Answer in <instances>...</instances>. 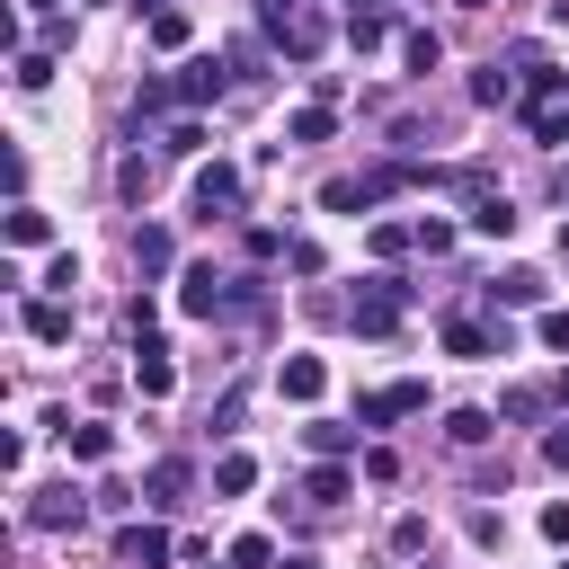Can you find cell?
Here are the masks:
<instances>
[{
  "label": "cell",
  "instance_id": "6da1fadb",
  "mask_svg": "<svg viewBox=\"0 0 569 569\" xmlns=\"http://www.w3.org/2000/svg\"><path fill=\"white\" fill-rule=\"evenodd\" d=\"M400 311H409V284H400V276H365V284H356V302H347L356 338H391V329H400Z\"/></svg>",
  "mask_w": 569,
  "mask_h": 569
},
{
  "label": "cell",
  "instance_id": "e575fe53",
  "mask_svg": "<svg viewBox=\"0 0 569 569\" xmlns=\"http://www.w3.org/2000/svg\"><path fill=\"white\" fill-rule=\"evenodd\" d=\"M391 551H400V560L427 551V516H400V525H391Z\"/></svg>",
  "mask_w": 569,
  "mask_h": 569
},
{
  "label": "cell",
  "instance_id": "f6af8a7d",
  "mask_svg": "<svg viewBox=\"0 0 569 569\" xmlns=\"http://www.w3.org/2000/svg\"><path fill=\"white\" fill-rule=\"evenodd\" d=\"M560 258H569V222H560Z\"/></svg>",
  "mask_w": 569,
  "mask_h": 569
},
{
  "label": "cell",
  "instance_id": "1f68e13d",
  "mask_svg": "<svg viewBox=\"0 0 569 569\" xmlns=\"http://www.w3.org/2000/svg\"><path fill=\"white\" fill-rule=\"evenodd\" d=\"M160 151H178V160H187V151H204V124H196V116H178V124L160 133Z\"/></svg>",
  "mask_w": 569,
  "mask_h": 569
},
{
  "label": "cell",
  "instance_id": "9c48e42d",
  "mask_svg": "<svg viewBox=\"0 0 569 569\" xmlns=\"http://www.w3.org/2000/svg\"><path fill=\"white\" fill-rule=\"evenodd\" d=\"M116 560H124V569H169V533H160V525H124V533H116Z\"/></svg>",
  "mask_w": 569,
  "mask_h": 569
},
{
  "label": "cell",
  "instance_id": "83f0119b",
  "mask_svg": "<svg viewBox=\"0 0 569 569\" xmlns=\"http://www.w3.org/2000/svg\"><path fill=\"white\" fill-rule=\"evenodd\" d=\"M302 498H311V507H338V498H347V471H338V462H320V471L302 480Z\"/></svg>",
  "mask_w": 569,
  "mask_h": 569
},
{
  "label": "cell",
  "instance_id": "7bdbcfd3",
  "mask_svg": "<svg viewBox=\"0 0 569 569\" xmlns=\"http://www.w3.org/2000/svg\"><path fill=\"white\" fill-rule=\"evenodd\" d=\"M27 9H44V18H53V9H62V0H27Z\"/></svg>",
  "mask_w": 569,
  "mask_h": 569
},
{
  "label": "cell",
  "instance_id": "3957f363",
  "mask_svg": "<svg viewBox=\"0 0 569 569\" xmlns=\"http://www.w3.org/2000/svg\"><path fill=\"white\" fill-rule=\"evenodd\" d=\"M222 89H231V71H222V62H213V53H187V62H178V71H169V98H178V107H187V116H196V107H213V98H222Z\"/></svg>",
  "mask_w": 569,
  "mask_h": 569
},
{
  "label": "cell",
  "instance_id": "5b68a950",
  "mask_svg": "<svg viewBox=\"0 0 569 569\" xmlns=\"http://www.w3.org/2000/svg\"><path fill=\"white\" fill-rule=\"evenodd\" d=\"M178 311H187V320H222V311H231V276H213V267H187V284H178Z\"/></svg>",
  "mask_w": 569,
  "mask_h": 569
},
{
  "label": "cell",
  "instance_id": "8d00e7d4",
  "mask_svg": "<svg viewBox=\"0 0 569 569\" xmlns=\"http://www.w3.org/2000/svg\"><path fill=\"white\" fill-rule=\"evenodd\" d=\"M293 9H302V0H258V27H267V36H276V27H284V18H293Z\"/></svg>",
  "mask_w": 569,
  "mask_h": 569
},
{
  "label": "cell",
  "instance_id": "f1b7e54d",
  "mask_svg": "<svg viewBox=\"0 0 569 569\" xmlns=\"http://www.w3.org/2000/svg\"><path fill=\"white\" fill-rule=\"evenodd\" d=\"M498 302H542V276H533V267H507V276H498Z\"/></svg>",
  "mask_w": 569,
  "mask_h": 569
},
{
  "label": "cell",
  "instance_id": "9a60e30c",
  "mask_svg": "<svg viewBox=\"0 0 569 569\" xmlns=\"http://www.w3.org/2000/svg\"><path fill=\"white\" fill-rule=\"evenodd\" d=\"M445 347H453V356H507V347H498V329H480L471 311H453V320H445Z\"/></svg>",
  "mask_w": 569,
  "mask_h": 569
},
{
  "label": "cell",
  "instance_id": "484cf974",
  "mask_svg": "<svg viewBox=\"0 0 569 569\" xmlns=\"http://www.w3.org/2000/svg\"><path fill=\"white\" fill-rule=\"evenodd\" d=\"M169 258H178V249H169V231H133V267H142V276H160Z\"/></svg>",
  "mask_w": 569,
  "mask_h": 569
},
{
  "label": "cell",
  "instance_id": "b9f144b4",
  "mask_svg": "<svg viewBox=\"0 0 569 569\" xmlns=\"http://www.w3.org/2000/svg\"><path fill=\"white\" fill-rule=\"evenodd\" d=\"M276 569H320V560H311V551H284V560H276Z\"/></svg>",
  "mask_w": 569,
  "mask_h": 569
},
{
  "label": "cell",
  "instance_id": "52a82bcc",
  "mask_svg": "<svg viewBox=\"0 0 569 569\" xmlns=\"http://www.w3.org/2000/svg\"><path fill=\"white\" fill-rule=\"evenodd\" d=\"M187 489H196V462H187V453H160V462L142 471V507H178Z\"/></svg>",
  "mask_w": 569,
  "mask_h": 569
},
{
  "label": "cell",
  "instance_id": "d590c367",
  "mask_svg": "<svg viewBox=\"0 0 569 569\" xmlns=\"http://www.w3.org/2000/svg\"><path fill=\"white\" fill-rule=\"evenodd\" d=\"M240 409H249V391L231 382V391H222V409H213V436H231V427H240Z\"/></svg>",
  "mask_w": 569,
  "mask_h": 569
},
{
  "label": "cell",
  "instance_id": "e0dca14e",
  "mask_svg": "<svg viewBox=\"0 0 569 569\" xmlns=\"http://www.w3.org/2000/svg\"><path fill=\"white\" fill-rule=\"evenodd\" d=\"M187 36H196V27H187V9H169V0H160V9H151V44H160V53H187Z\"/></svg>",
  "mask_w": 569,
  "mask_h": 569
},
{
  "label": "cell",
  "instance_id": "30bf717a",
  "mask_svg": "<svg viewBox=\"0 0 569 569\" xmlns=\"http://www.w3.org/2000/svg\"><path fill=\"white\" fill-rule=\"evenodd\" d=\"M27 338H36V347H62V338H71V302H62V293H36V302H27Z\"/></svg>",
  "mask_w": 569,
  "mask_h": 569
},
{
  "label": "cell",
  "instance_id": "d6a6232c",
  "mask_svg": "<svg viewBox=\"0 0 569 569\" xmlns=\"http://www.w3.org/2000/svg\"><path fill=\"white\" fill-rule=\"evenodd\" d=\"M44 80H53V53H44V44H36V53H18V89H44Z\"/></svg>",
  "mask_w": 569,
  "mask_h": 569
},
{
  "label": "cell",
  "instance_id": "ac0fdd59",
  "mask_svg": "<svg viewBox=\"0 0 569 569\" xmlns=\"http://www.w3.org/2000/svg\"><path fill=\"white\" fill-rule=\"evenodd\" d=\"M302 436H311V453H320V462H338V453H356V427H338V418H311Z\"/></svg>",
  "mask_w": 569,
  "mask_h": 569
},
{
  "label": "cell",
  "instance_id": "f546056e",
  "mask_svg": "<svg viewBox=\"0 0 569 569\" xmlns=\"http://www.w3.org/2000/svg\"><path fill=\"white\" fill-rule=\"evenodd\" d=\"M231 569H276V542H267V533H240V542H231Z\"/></svg>",
  "mask_w": 569,
  "mask_h": 569
},
{
  "label": "cell",
  "instance_id": "bcb514c9",
  "mask_svg": "<svg viewBox=\"0 0 569 569\" xmlns=\"http://www.w3.org/2000/svg\"><path fill=\"white\" fill-rule=\"evenodd\" d=\"M560 569H569V560H560Z\"/></svg>",
  "mask_w": 569,
  "mask_h": 569
},
{
  "label": "cell",
  "instance_id": "8fae6325",
  "mask_svg": "<svg viewBox=\"0 0 569 569\" xmlns=\"http://www.w3.org/2000/svg\"><path fill=\"white\" fill-rule=\"evenodd\" d=\"M133 382H142V400H160V391L178 382V365H169V347H160V338H133Z\"/></svg>",
  "mask_w": 569,
  "mask_h": 569
},
{
  "label": "cell",
  "instance_id": "ab89813d",
  "mask_svg": "<svg viewBox=\"0 0 569 569\" xmlns=\"http://www.w3.org/2000/svg\"><path fill=\"white\" fill-rule=\"evenodd\" d=\"M542 453H551V462H560V471H569V418H560V427H551V436H542Z\"/></svg>",
  "mask_w": 569,
  "mask_h": 569
},
{
  "label": "cell",
  "instance_id": "277c9868",
  "mask_svg": "<svg viewBox=\"0 0 569 569\" xmlns=\"http://www.w3.org/2000/svg\"><path fill=\"white\" fill-rule=\"evenodd\" d=\"M276 44H284V62H320V53H329V9H311V0H302V9L276 27Z\"/></svg>",
  "mask_w": 569,
  "mask_h": 569
},
{
  "label": "cell",
  "instance_id": "ba28073f",
  "mask_svg": "<svg viewBox=\"0 0 569 569\" xmlns=\"http://www.w3.org/2000/svg\"><path fill=\"white\" fill-rule=\"evenodd\" d=\"M196 213H240V169L231 160H204L196 169Z\"/></svg>",
  "mask_w": 569,
  "mask_h": 569
},
{
  "label": "cell",
  "instance_id": "60d3db41",
  "mask_svg": "<svg viewBox=\"0 0 569 569\" xmlns=\"http://www.w3.org/2000/svg\"><path fill=\"white\" fill-rule=\"evenodd\" d=\"M551 400H560V409H569V365H560V373H551Z\"/></svg>",
  "mask_w": 569,
  "mask_h": 569
},
{
  "label": "cell",
  "instance_id": "2e32d148",
  "mask_svg": "<svg viewBox=\"0 0 569 569\" xmlns=\"http://www.w3.org/2000/svg\"><path fill=\"white\" fill-rule=\"evenodd\" d=\"M62 445H71V462H107V453H116V427L80 418V427H62Z\"/></svg>",
  "mask_w": 569,
  "mask_h": 569
},
{
  "label": "cell",
  "instance_id": "7a4b0ae2",
  "mask_svg": "<svg viewBox=\"0 0 569 569\" xmlns=\"http://www.w3.org/2000/svg\"><path fill=\"white\" fill-rule=\"evenodd\" d=\"M391 187H409V169H400V160H391V169H365V178H329V187H320V204H329V213H365V204H382Z\"/></svg>",
  "mask_w": 569,
  "mask_h": 569
},
{
  "label": "cell",
  "instance_id": "f35d334b",
  "mask_svg": "<svg viewBox=\"0 0 569 569\" xmlns=\"http://www.w3.org/2000/svg\"><path fill=\"white\" fill-rule=\"evenodd\" d=\"M542 347H560V356H569V311H542Z\"/></svg>",
  "mask_w": 569,
  "mask_h": 569
},
{
  "label": "cell",
  "instance_id": "ffe728a7",
  "mask_svg": "<svg viewBox=\"0 0 569 569\" xmlns=\"http://www.w3.org/2000/svg\"><path fill=\"white\" fill-rule=\"evenodd\" d=\"M382 36H391V18H382V9H347V44H356V53H373Z\"/></svg>",
  "mask_w": 569,
  "mask_h": 569
},
{
  "label": "cell",
  "instance_id": "4dcf8cb0",
  "mask_svg": "<svg viewBox=\"0 0 569 569\" xmlns=\"http://www.w3.org/2000/svg\"><path fill=\"white\" fill-rule=\"evenodd\" d=\"M533 142H569V98H551V107H533Z\"/></svg>",
  "mask_w": 569,
  "mask_h": 569
},
{
  "label": "cell",
  "instance_id": "ee69618b",
  "mask_svg": "<svg viewBox=\"0 0 569 569\" xmlns=\"http://www.w3.org/2000/svg\"><path fill=\"white\" fill-rule=\"evenodd\" d=\"M347 9H382V0H347Z\"/></svg>",
  "mask_w": 569,
  "mask_h": 569
},
{
  "label": "cell",
  "instance_id": "d6986e66",
  "mask_svg": "<svg viewBox=\"0 0 569 569\" xmlns=\"http://www.w3.org/2000/svg\"><path fill=\"white\" fill-rule=\"evenodd\" d=\"M213 489H222V498H249V489H258V462H249V453H222V462H213Z\"/></svg>",
  "mask_w": 569,
  "mask_h": 569
},
{
  "label": "cell",
  "instance_id": "4fadbf2b",
  "mask_svg": "<svg viewBox=\"0 0 569 569\" xmlns=\"http://www.w3.org/2000/svg\"><path fill=\"white\" fill-rule=\"evenodd\" d=\"M276 391H284V400H320V391H329V365H320V356H284Z\"/></svg>",
  "mask_w": 569,
  "mask_h": 569
},
{
  "label": "cell",
  "instance_id": "74e56055",
  "mask_svg": "<svg viewBox=\"0 0 569 569\" xmlns=\"http://www.w3.org/2000/svg\"><path fill=\"white\" fill-rule=\"evenodd\" d=\"M542 533H551V542L569 551V498H560V507H542Z\"/></svg>",
  "mask_w": 569,
  "mask_h": 569
},
{
  "label": "cell",
  "instance_id": "5bb4252c",
  "mask_svg": "<svg viewBox=\"0 0 569 569\" xmlns=\"http://www.w3.org/2000/svg\"><path fill=\"white\" fill-rule=\"evenodd\" d=\"M471 231H480V240H507V231H516V204H507L498 187H480V196H471Z\"/></svg>",
  "mask_w": 569,
  "mask_h": 569
},
{
  "label": "cell",
  "instance_id": "7402d4cb",
  "mask_svg": "<svg viewBox=\"0 0 569 569\" xmlns=\"http://www.w3.org/2000/svg\"><path fill=\"white\" fill-rule=\"evenodd\" d=\"M44 231H53V222H44V213L18 196V204H9V240H18V249H44Z\"/></svg>",
  "mask_w": 569,
  "mask_h": 569
},
{
  "label": "cell",
  "instance_id": "4316f807",
  "mask_svg": "<svg viewBox=\"0 0 569 569\" xmlns=\"http://www.w3.org/2000/svg\"><path fill=\"white\" fill-rule=\"evenodd\" d=\"M489 427H498L489 409H453V418H445V436H453V445H489Z\"/></svg>",
  "mask_w": 569,
  "mask_h": 569
},
{
  "label": "cell",
  "instance_id": "7c38bea8",
  "mask_svg": "<svg viewBox=\"0 0 569 569\" xmlns=\"http://www.w3.org/2000/svg\"><path fill=\"white\" fill-rule=\"evenodd\" d=\"M80 516H89V498H80L71 480H62V489H36V498H27V525H80Z\"/></svg>",
  "mask_w": 569,
  "mask_h": 569
},
{
  "label": "cell",
  "instance_id": "44dd1931",
  "mask_svg": "<svg viewBox=\"0 0 569 569\" xmlns=\"http://www.w3.org/2000/svg\"><path fill=\"white\" fill-rule=\"evenodd\" d=\"M400 62H409V71H436V62H445L436 27H409V36H400Z\"/></svg>",
  "mask_w": 569,
  "mask_h": 569
},
{
  "label": "cell",
  "instance_id": "8992f818",
  "mask_svg": "<svg viewBox=\"0 0 569 569\" xmlns=\"http://www.w3.org/2000/svg\"><path fill=\"white\" fill-rule=\"evenodd\" d=\"M409 409H427V382H382V391L356 400V427H391V418H409Z\"/></svg>",
  "mask_w": 569,
  "mask_h": 569
},
{
  "label": "cell",
  "instance_id": "836d02e7",
  "mask_svg": "<svg viewBox=\"0 0 569 569\" xmlns=\"http://www.w3.org/2000/svg\"><path fill=\"white\" fill-rule=\"evenodd\" d=\"M542 400H551V391H533V382H516V391H507L498 409H507V418H542Z\"/></svg>",
  "mask_w": 569,
  "mask_h": 569
},
{
  "label": "cell",
  "instance_id": "cb8c5ba5",
  "mask_svg": "<svg viewBox=\"0 0 569 569\" xmlns=\"http://www.w3.org/2000/svg\"><path fill=\"white\" fill-rule=\"evenodd\" d=\"M338 133V116H329V98H311L302 116H293V142H329Z\"/></svg>",
  "mask_w": 569,
  "mask_h": 569
},
{
  "label": "cell",
  "instance_id": "603a6c76",
  "mask_svg": "<svg viewBox=\"0 0 569 569\" xmlns=\"http://www.w3.org/2000/svg\"><path fill=\"white\" fill-rule=\"evenodd\" d=\"M507 98H516V80H507L498 62H489V71H471V107H507Z\"/></svg>",
  "mask_w": 569,
  "mask_h": 569
},
{
  "label": "cell",
  "instance_id": "d4e9b609",
  "mask_svg": "<svg viewBox=\"0 0 569 569\" xmlns=\"http://www.w3.org/2000/svg\"><path fill=\"white\" fill-rule=\"evenodd\" d=\"M418 249V222H373V258H409Z\"/></svg>",
  "mask_w": 569,
  "mask_h": 569
}]
</instances>
